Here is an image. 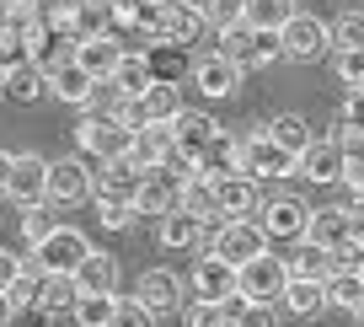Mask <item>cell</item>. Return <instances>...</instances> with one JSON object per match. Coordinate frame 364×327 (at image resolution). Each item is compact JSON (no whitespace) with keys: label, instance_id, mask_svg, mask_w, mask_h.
Returning <instances> with one entry per match:
<instances>
[{"label":"cell","instance_id":"1","mask_svg":"<svg viewBox=\"0 0 364 327\" xmlns=\"http://www.w3.org/2000/svg\"><path fill=\"white\" fill-rule=\"evenodd\" d=\"M204 242L230 269H247V263L268 258V237H262V226H252V220H225V214H215L204 226Z\"/></svg>","mask_w":364,"mask_h":327},{"label":"cell","instance_id":"2","mask_svg":"<svg viewBox=\"0 0 364 327\" xmlns=\"http://www.w3.org/2000/svg\"><path fill=\"white\" fill-rule=\"evenodd\" d=\"M75 145L86 150V156H97V161H118V156H129V150H134V135H129L118 118L86 113V118L75 124Z\"/></svg>","mask_w":364,"mask_h":327},{"label":"cell","instance_id":"3","mask_svg":"<svg viewBox=\"0 0 364 327\" xmlns=\"http://www.w3.org/2000/svg\"><path fill=\"white\" fill-rule=\"evenodd\" d=\"M284 284H289L284 258H257V263H247V269H236V295L252 301V306H273L284 295Z\"/></svg>","mask_w":364,"mask_h":327},{"label":"cell","instance_id":"4","mask_svg":"<svg viewBox=\"0 0 364 327\" xmlns=\"http://www.w3.org/2000/svg\"><path fill=\"white\" fill-rule=\"evenodd\" d=\"M182 172L177 167H150L139 172V193H134V214H156V220H166L171 209H177L182 199Z\"/></svg>","mask_w":364,"mask_h":327},{"label":"cell","instance_id":"5","mask_svg":"<svg viewBox=\"0 0 364 327\" xmlns=\"http://www.w3.org/2000/svg\"><path fill=\"white\" fill-rule=\"evenodd\" d=\"M86 258H91V242L80 237V231L59 226L48 242H38V247H33V258H27V263H33V269H43V274H75Z\"/></svg>","mask_w":364,"mask_h":327},{"label":"cell","instance_id":"6","mask_svg":"<svg viewBox=\"0 0 364 327\" xmlns=\"http://www.w3.org/2000/svg\"><path fill=\"white\" fill-rule=\"evenodd\" d=\"M75 48H80V38H75V27L70 22H43L33 38H27V54H33V65L43 70H59V65H70L75 59Z\"/></svg>","mask_w":364,"mask_h":327},{"label":"cell","instance_id":"7","mask_svg":"<svg viewBox=\"0 0 364 327\" xmlns=\"http://www.w3.org/2000/svg\"><path fill=\"white\" fill-rule=\"evenodd\" d=\"M198 33H204V16H198L188 0H177V6H171L150 33H139V43H145V48H188Z\"/></svg>","mask_w":364,"mask_h":327},{"label":"cell","instance_id":"8","mask_svg":"<svg viewBox=\"0 0 364 327\" xmlns=\"http://www.w3.org/2000/svg\"><path fill=\"white\" fill-rule=\"evenodd\" d=\"M241 172H247V177H289V172H300V161L257 129V135L241 140Z\"/></svg>","mask_w":364,"mask_h":327},{"label":"cell","instance_id":"9","mask_svg":"<svg viewBox=\"0 0 364 327\" xmlns=\"http://www.w3.org/2000/svg\"><path fill=\"white\" fill-rule=\"evenodd\" d=\"M279 48H284V59H321L332 48V27L316 22V16H306V11H295L289 27L279 33Z\"/></svg>","mask_w":364,"mask_h":327},{"label":"cell","instance_id":"10","mask_svg":"<svg viewBox=\"0 0 364 327\" xmlns=\"http://www.w3.org/2000/svg\"><path fill=\"white\" fill-rule=\"evenodd\" d=\"M171 135H177V161H188V167L198 172V156H204V150L220 140V124H215L209 113H193V108H182L177 124H171Z\"/></svg>","mask_w":364,"mask_h":327},{"label":"cell","instance_id":"11","mask_svg":"<svg viewBox=\"0 0 364 327\" xmlns=\"http://www.w3.org/2000/svg\"><path fill=\"white\" fill-rule=\"evenodd\" d=\"M91 167L80 156H65V161H48V204H86L91 199Z\"/></svg>","mask_w":364,"mask_h":327},{"label":"cell","instance_id":"12","mask_svg":"<svg viewBox=\"0 0 364 327\" xmlns=\"http://www.w3.org/2000/svg\"><path fill=\"white\" fill-rule=\"evenodd\" d=\"M311 209L300 199H268L262 204V237L268 242H306Z\"/></svg>","mask_w":364,"mask_h":327},{"label":"cell","instance_id":"13","mask_svg":"<svg viewBox=\"0 0 364 327\" xmlns=\"http://www.w3.org/2000/svg\"><path fill=\"white\" fill-rule=\"evenodd\" d=\"M215 209L225 214V220H241V214L262 209L257 177H247V172H225V177H215Z\"/></svg>","mask_w":364,"mask_h":327},{"label":"cell","instance_id":"14","mask_svg":"<svg viewBox=\"0 0 364 327\" xmlns=\"http://www.w3.org/2000/svg\"><path fill=\"white\" fill-rule=\"evenodd\" d=\"M6 193H11L22 209L27 204H43L48 199V161L43 156H11V188Z\"/></svg>","mask_w":364,"mask_h":327},{"label":"cell","instance_id":"15","mask_svg":"<svg viewBox=\"0 0 364 327\" xmlns=\"http://www.w3.org/2000/svg\"><path fill=\"white\" fill-rule=\"evenodd\" d=\"M193 295H198V301H209V306L230 301V295H236V269L220 263L215 252H204V258L193 263Z\"/></svg>","mask_w":364,"mask_h":327},{"label":"cell","instance_id":"16","mask_svg":"<svg viewBox=\"0 0 364 327\" xmlns=\"http://www.w3.org/2000/svg\"><path fill=\"white\" fill-rule=\"evenodd\" d=\"M129 156L139 161V172L171 167V161H177V135H171V124H145L134 135V150H129Z\"/></svg>","mask_w":364,"mask_h":327},{"label":"cell","instance_id":"17","mask_svg":"<svg viewBox=\"0 0 364 327\" xmlns=\"http://www.w3.org/2000/svg\"><path fill=\"white\" fill-rule=\"evenodd\" d=\"M75 306H80V284H75V274H43V279H38V301H33V311H43V316L70 311V316H75Z\"/></svg>","mask_w":364,"mask_h":327},{"label":"cell","instance_id":"18","mask_svg":"<svg viewBox=\"0 0 364 327\" xmlns=\"http://www.w3.org/2000/svg\"><path fill=\"white\" fill-rule=\"evenodd\" d=\"M134 193H139V161L134 156L102 161V172H97V199H129L134 204Z\"/></svg>","mask_w":364,"mask_h":327},{"label":"cell","instance_id":"19","mask_svg":"<svg viewBox=\"0 0 364 327\" xmlns=\"http://www.w3.org/2000/svg\"><path fill=\"white\" fill-rule=\"evenodd\" d=\"M193 81H198V91L204 97H236L241 91V70L230 65V59H220V54H204L193 65Z\"/></svg>","mask_w":364,"mask_h":327},{"label":"cell","instance_id":"20","mask_svg":"<svg viewBox=\"0 0 364 327\" xmlns=\"http://www.w3.org/2000/svg\"><path fill=\"white\" fill-rule=\"evenodd\" d=\"M70 27H75L80 43H91V38H118V6L113 0H86Z\"/></svg>","mask_w":364,"mask_h":327},{"label":"cell","instance_id":"21","mask_svg":"<svg viewBox=\"0 0 364 327\" xmlns=\"http://www.w3.org/2000/svg\"><path fill=\"white\" fill-rule=\"evenodd\" d=\"M118 59H124V43H118V38H91V43L75 48V65L86 70L91 81H113Z\"/></svg>","mask_w":364,"mask_h":327},{"label":"cell","instance_id":"22","mask_svg":"<svg viewBox=\"0 0 364 327\" xmlns=\"http://www.w3.org/2000/svg\"><path fill=\"white\" fill-rule=\"evenodd\" d=\"M113 86H118V97H129V102H139L150 86H156L150 59L139 54V48H124V59H118V70H113Z\"/></svg>","mask_w":364,"mask_h":327},{"label":"cell","instance_id":"23","mask_svg":"<svg viewBox=\"0 0 364 327\" xmlns=\"http://www.w3.org/2000/svg\"><path fill=\"white\" fill-rule=\"evenodd\" d=\"M343 167H348V156H343L332 140H316V145L300 156V177H311V182H343Z\"/></svg>","mask_w":364,"mask_h":327},{"label":"cell","instance_id":"24","mask_svg":"<svg viewBox=\"0 0 364 327\" xmlns=\"http://www.w3.org/2000/svg\"><path fill=\"white\" fill-rule=\"evenodd\" d=\"M295 16V0H241V22L252 33H284Z\"/></svg>","mask_w":364,"mask_h":327},{"label":"cell","instance_id":"25","mask_svg":"<svg viewBox=\"0 0 364 327\" xmlns=\"http://www.w3.org/2000/svg\"><path fill=\"white\" fill-rule=\"evenodd\" d=\"M139 301H145L150 311H182V284H177V274L150 269L145 279H139Z\"/></svg>","mask_w":364,"mask_h":327},{"label":"cell","instance_id":"26","mask_svg":"<svg viewBox=\"0 0 364 327\" xmlns=\"http://www.w3.org/2000/svg\"><path fill=\"white\" fill-rule=\"evenodd\" d=\"M75 284H80V295H118V263L107 252H91L75 269Z\"/></svg>","mask_w":364,"mask_h":327},{"label":"cell","instance_id":"27","mask_svg":"<svg viewBox=\"0 0 364 327\" xmlns=\"http://www.w3.org/2000/svg\"><path fill=\"white\" fill-rule=\"evenodd\" d=\"M177 113H182V91L171 86V81H156V86L139 97V118H145V124H177Z\"/></svg>","mask_w":364,"mask_h":327},{"label":"cell","instance_id":"28","mask_svg":"<svg viewBox=\"0 0 364 327\" xmlns=\"http://www.w3.org/2000/svg\"><path fill=\"white\" fill-rule=\"evenodd\" d=\"M332 274H338V263H332V252L316 247V242H300L295 258H289V279H316V284H327Z\"/></svg>","mask_w":364,"mask_h":327},{"label":"cell","instance_id":"29","mask_svg":"<svg viewBox=\"0 0 364 327\" xmlns=\"http://www.w3.org/2000/svg\"><path fill=\"white\" fill-rule=\"evenodd\" d=\"M48 91H54L59 102H91V91H97V81L86 76V70L70 59V65H59V70H48Z\"/></svg>","mask_w":364,"mask_h":327},{"label":"cell","instance_id":"30","mask_svg":"<svg viewBox=\"0 0 364 327\" xmlns=\"http://www.w3.org/2000/svg\"><path fill=\"white\" fill-rule=\"evenodd\" d=\"M220 59H230V65L236 70H252L257 65V33H252L247 22L241 27H225V33H220V48H215Z\"/></svg>","mask_w":364,"mask_h":327},{"label":"cell","instance_id":"31","mask_svg":"<svg viewBox=\"0 0 364 327\" xmlns=\"http://www.w3.org/2000/svg\"><path fill=\"white\" fill-rule=\"evenodd\" d=\"M279 301H284L295 316H321V311H327V284H316V279H289Z\"/></svg>","mask_w":364,"mask_h":327},{"label":"cell","instance_id":"32","mask_svg":"<svg viewBox=\"0 0 364 327\" xmlns=\"http://www.w3.org/2000/svg\"><path fill=\"white\" fill-rule=\"evenodd\" d=\"M225 172H241V140H230V135H220L215 145L198 156V177H225Z\"/></svg>","mask_w":364,"mask_h":327},{"label":"cell","instance_id":"33","mask_svg":"<svg viewBox=\"0 0 364 327\" xmlns=\"http://www.w3.org/2000/svg\"><path fill=\"white\" fill-rule=\"evenodd\" d=\"M262 135H268L273 145H284V150H289V156H295V161L306 156L311 145H316V140H311V129H306V118H295V113H284V118H273V124L262 129Z\"/></svg>","mask_w":364,"mask_h":327},{"label":"cell","instance_id":"34","mask_svg":"<svg viewBox=\"0 0 364 327\" xmlns=\"http://www.w3.org/2000/svg\"><path fill=\"white\" fill-rule=\"evenodd\" d=\"M177 209L182 214H193V220H204V226H209V220H215V182H209V177H188V182H182V199H177Z\"/></svg>","mask_w":364,"mask_h":327},{"label":"cell","instance_id":"35","mask_svg":"<svg viewBox=\"0 0 364 327\" xmlns=\"http://www.w3.org/2000/svg\"><path fill=\"white\" fill-rule=\"evenodd\" d=\"M43 91H48V76L33 65V59H27V65H16L11 76H6V97H11V102H38Z\"/></svg>","mask_w":364,"mask_h":327},{"label":"cell","instance_id":"36","mask_svg":"<svg viewBox=\"0 0 364 327\" xmlns=\"http://www.w3.org/2000/svg\"><path fill=\"white\" fill-rule=\"evenodd\" d=\"M220 311H225V327H279L273 306H252V301H241V295L220 301Z\"/></svg>","mask_w":364,"mask_h":327},{"label":"cell","instance_id":"37","mask_svg":"<svg viewBox=\"0 0 364 327\" xmlns=\"http://www.w3.org/2000/svg\"><path fill=\"white\" fill-rule=\"evenodd\" d=\"M161 242H166V247H198V242H204V220L171 209L166 220H161Z\"/></svg>","mask_w":364,"mask_h":327},{"label":"cell","instance_id":"38","mask_svg":"<svg viewBox=\"0 0 364 327\" xmlns=\"http://www.w3.org/2000/svg\"><path fill=\"white\" fill-rule=\"evenodd\" d=\"M327 306H348V311H359L364 306V279H359V269H338L327 279Z\"/></svg>","mask_w":364,"mask_h":327},{"label":"cell","instance_id":"39","mask_svg":"<svg viewBox=\"0 0 364 327\" xmlns=\"http://www.w3.org/2000/svg\"><path fill=\"white\" fill-rule=\"evenodd\" d=\"M332 48L338 54H364V11H343L332 22Z\"/></svg>","mask_w":364,"mask_h":327},{"label":"cell","instance_id":"40","mask_svg":"<svg viewBox=\"0 0 364 327\" xmlns=\"http://www.w3.org/2000/svg\"><path fill=\"white\" fill-rule=\"evenodd\" d=\"M113 311H118V295H80L75 327H113Z\"/></svg>","mask_w":364,"mask_h":327},{"label":"cell","instance_id":"41","mask_svg":"<svg viewBox=\"0 0 364 327\" xmlns=\"http://www.w3.org/2000/svg\"><path fill=\"white\" fill-rule=\"evenodd\" d=\"M193 11L204 16V27H215V33L241 27V0H193Z\"/></svg>","mask_w":364,"mask_h":327},{"label":"cell","instance_id":"42","mask_svg":"<svg viewBox=\"0 0 364 327\" xmlns=\"http://www.w3.org/2000/svg\"><path fill=\"white\" fill-rule=\"evenodd\" d=\"M54 209H48V199L43 204H27V209H22V237L27 242H33V247H38V242H48V237H54Z\"/></svg>","mask_w":364,"mask_h":327},{"label":"cell","instance_id":"43","mask_svg":"<svg viewBox=\"0 0 364 327\" xmlns=\"http://www.w3.org/2000/svg\"><path fill=\"white\" fill-rule=\"evenodd\" d=\"M38 279H43V269H33V263H22V274H16V284L6 290V301H11V311H27V306L38 301Z\"/></svg>","mask_w":364,"mask_h":327},{"label":"cell","instance_id":"44","mask_svg":"<svg viewBox=\"0 0 364 327\" xmlns=\"http://www.w3.org/2000/svg\"><path fill=\"white\" fill-rule=\"evenodd\" d=\"M113 327H156V311H150V306L139 301V295H118Z\"/></svg>","mask_w":364,"mask_h":327},{"label":"cell","instance_id":"45","mask_svg":"<svg viewBox=\"0 0 364 327\" xmlns=\"http://www.w3.org/2000/svg\"><path fill=\"white\" fill-rule=\"evenodd\" d=\"M97 220H102L107 231H129L134 226V204L129 199H97Z\"/></svg>","mask_w":364,"mask_h":327},{"label":"cell","instance_id":"46","mask_svg":"<svg viewBox=\"0 0 364 327\" xmlns=\"http://www.w3.org/2000/svg\"><path fill=\"white\" fill-rule=\"evenodd\" d=\"M338 76L348 91H359L364 86V54H338Z\"/></svg>","mask_w":364,"mask_h":327},{"label":"cell","instance_id":"47","mask_svg":"<svg viewBox=\"0 0 364 327\" xmlns=\"http://www.w3.org/2000/svg\"><path fill=\"white\" fill-rule=\"evenodd\" d=\"M188 327H225V311L209 306V301H198V306H188Z\"/></svg>","mask_w":364,"mask_h":327},{"label":"cell","instance_id":"48","mask_svg":"<svg viewBox=\"0 0 364 327\" xmlns=\"http://www.w3.org/2000/svg\"><path fill=\"white\" fill-rule=\"evenodd\" d=\"M343 124L364 135V86H359V91H348V102H343Z\"/></svg>","mask_w":364,"mask_h":327},{"label":"cell","instance_id":"49","mask_svg":"<svg viewBox=\"0 0 364 327\" xmlns=\"http://www.w3.org/2000/svg\"><path fill=\"white\" fill-rule=\"evenodd\" d=\"M16 274H22V258H11V252H0V295L16 284Z\"/></svg>","mask_w":364,"mask_h":327},{"label":"cell","instance_id":"50","mask_svg":"<svg viewBox=\"0 0 364 327\" xmlns=\"http://www.w3.org/2000/svg\"><path fill=\"white\" fill-rule=\"evenodd\" d=\"M11 188V156H6V150H0V193Z\"/></svg>","mask_w":364,"mask_h":327},{"label":"cell","instance_id":"51","mask_svg":"<svg viewBox=\"0 0 364 327\" xmlns=\"http://www.w3.org/2000/svg\"><path fill=\"white\" fill-rule=\"evenodd\" d=\"M11 316H16V311H11V301H6V295H0V327L11 322Z\"/></svg>","mask_w":364,"mask_h":327},{"label":"cell","instance_id":"52","mask_svg":"<svg viewBox=\"0 0 364 327\" xmlns=\"http://www.w3.org/2000/svg\"><path fill=\"white\" fill-rule=\"evenodd\" d=\"M6 76H11V65H0V97H6Z\"/></svg>","mask_w":364,"mask_h":327},{"label":"cell","instance_id":"53","mask_svg":"<svg viewBox=\"0 0 364 327\" xmlns=\"http://www.w3.org/2000/svg\"><path fill=\"white\" fill-rule=\"evenodd\" d=\"M359 322H364V306H359Z\"/></svg>","mask_w":364,"mask_h":327},{"label":"cell","instance_id":"54","mask_svg":"<svg viewBox=\"0 0 364 327\" xmlns=\"http://www.w3.org/2000/svg\"><path fill=\"white\" fill-rule=\"evenodd\" d=\"M359 279H364V263H359Z\"/></svg>","mask_w":364,"mask_h":327}]
</instances>
